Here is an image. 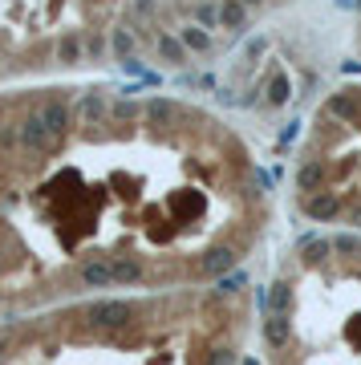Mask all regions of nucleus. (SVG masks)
<instances>
[{
	"instance_id": "obj_1",
	"label": "nucleus",
	"mask_w": 361,
	"mask_h": 365,
	"mask_svg": "<svg viewBox=\"0 0 361 365\" xmlns=\"http://www.w3.org/2000/svg\"><path fill=\"white\" fill-rule=\"evenodd\" d=\"M264 187L219 122L167 97L0 114V316L227 276Z\"/></svg>"
},
{
	"instance_id": "obj_2",
	"label": "nucleus",
	"mask_w": 361,
	"mask_h": 365,
	"mask_svg": "<svg viewBox=\"0 0 361 365\" xmlns=\"http://www.w3.org/2000/svg\"><path fill=\"white\" fill-rule=\"evenodd\" d=\"M243 292L97 296L0 329V365H252Z\"/></svg>"
},
{
	"instance_id": "obj_3",
	"label": "nucleus",
	"mask_w": 361,
	"mask_h": 365,
	"mask_svg": "<svg viewBox=\"0 0 361 365\" xmlns=\"http://www.w3.org/2000/svg\"><path fill=\"white\" fill-rule=\"evenodd\" d=\"M272 365H361V236L313 240L268 292Z\"/></svg>"
}]
</instances>
